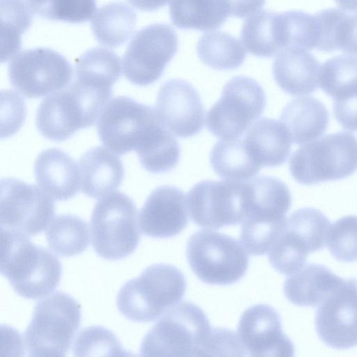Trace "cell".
<instances>
[{
    "label": "cell",
    "instance_id": "obj_27",
    "mask_svg": "<svg viewBox=\"0 0 357 357\" xmlns=\"http://www.w3.org/2000/svg\"><path fill=\"white\" fill-rule=\"evenodd\" d=\"M174 134L158 119L135 149L142 167L153 174L172 170L180 158V146Z\"/></svg>",
    "mask_w": 357,
    "mask_h": 357
},
{
    "label": "cell",
    "instance_id": "obj_26",
    "mask_svg": "<svg viewBox=\"0 0 357 357\" xmlns=\"http://www.w3.org/2000/svg\"><path fill=\"white\" fill-rule=\"evenodd\" d=\"M280 120L291 142L304 144L319 138L326 132L329 114L319 100L300 97L293 99L284 107Z\"/></svg>",
    "mask_w": 357,
    "mask_h": 357
},
{
    "label": "cell",
    "instance_id": "obj_9",
    "mask_svg": "<svg viewBox=\"0 0 357 357\" xmlns=\"http://www.w3.org/2000/svg\"><path fill=\"white\" fill-rule=\"evenodd\" d=\"M186 256L195 275L209 284L228 285L238 281L249 264V257L241 242L206 229L190 237Z\"/></svg>",
    "mask_w": 357,
    "mask_h": 357
},
{
    "label": "cell",
    "instance_id": "obj_35",
    "mask_svg": "<svg viewBox=\"0 0 357 357\" xmlns=\"http://www.w3.org/2000/svg\"><path fill=\"white\" fill-rule=\"evenodd\" d=\"M33 11L24 0H1V62L13 57L21 47V36L32 22Z\"/></svg>",
    "mask_w": 357,
    "mask_h": 357
},
{
    "label": "cell",
    "instance_id": "obj_44",
    "mask_svg": "<svg viewBox=\"0 0 357 357\" xmlns=\"http://www.w3.org/2000/svg\"><path fill=\"white\" fill-rule=\"evenodd\" d=\"M338 50L357 56V13L344 17L338 34Z\"/></svg>",
    "mask_w": 357,
    "mask_h": 357
},
{
    "label": "cell",
    "instance_id": "obj_22",
    "mask_svg": "<svg viewBox=\"0 0 357 357\" xmlns=\"http://www.w3.org/2000/svg\"><path fill=\"white\" fill-rule=\"evenodd\" d=\"M320 66L307 50L289 47L281 50L273 64V76L285 93L307 95L318 87Z\"/></svg>",
    "mask_w": 357,
    "mask_h": 357
},
{
    "label": "cell",
    "instance_id": "obj_38",
    "mask_svg": "<svg viewBox=\"0 0 357 357\" xmlns=\"http://www.w3.org/2000/svg\"><path fill=\"white\" fill-rule=\"evenodd\" d=\"M75 356H132L125 350L115 334L100 326L82 330L77 336L74 347Z\"/></svg>",
    "mask_w": 357,
    "mask_h": 357
},
{
    "label": "cell",
    "instance_id": "obj_39",
    "mask_svg": "<svg viewBox=\"0 0 357 357\" xmlns=\"http://www.w3.org/2000/svg\"><path fill=\"white\" fill-rule=\"evenodd\" d=\"M331 254L338 261L357 260V216L347 215L330 226L326 239Z\"/></svg>",
    "mask_w": 357,
    "mask_h": 357
},
{
    "label": "cell",
    "instance_id": "obj_33",
    "mask_svg": "<svg viewBox=\"0 0 357 357\" xmlns=\"http://www.w3.org/2000/svg\"><path fill=\"white\" fill-rule=\"evenodd\" d=\"M49 247L62 257H72L84 252L89 244L87 223L79 217L62 214L54 217L46 229Z\"/></svg>",
    "mask_w": 357,
    "mask_h": 357
},
{
    "label": "cell",
    "instance_id": "obj_21",
    "mask_svg": "<svg viewBox=\"0 0 357 357\" xmlns=\"http://www.w3.org/2000/svg\"><path fill=\"white\" fill-rule=\"evenodd\" d=\"M36 182L51 197L67 200L81 188L80 169L66 153L56 148L43 151L34 164Z\"/></svg>",
    "mask_w": 357,
    "mask_h": 357
},
{
    "label": "cell",
    "instance_id": "obj_24",
    "mask_svg": "<svg viewBox=\"0 0 357 357\" xmlns=\"http://www.w3.org/2000/svg\"><path fill=\"white\" fill-rule=\"evenodd\" d=\"M343 280L323 265L309 264L286 279L284 294L296 305L315 307L336 289Z\"/></svg>",
    "mask_w": 357,
    "mask_h": 357
},
{
    "label": "cell",
    "instance_id": "obj_13",
    "mask_svg": "<svg viewBox=\"0 0 357 357\" xmlns=\"http://www.w3.org/2000/svg\"><path fill=\"white\" fill-rule=\"evenodd\" d=\"M178 39L167 24H153L138 31L123 59V74L130 82L147 86L158 80L176 53Z\"/></svg>",
    "mask_w": 357,
    "mask_h": 357
},
{
    "label": "cell",
    "instance_id": "obj_25",
    "mask_svg": "<svg viewBox=\"0 0 357 357\" xmlns=\"http://www.w3.org/2000/svg\"><path fill=\"white\" fill-rule=\"evenodd\" d=\"M249 153L262 167H277L289 157L291 139L280 122L273 119L261 118L247 131L244 139Z\"/></svg>",
    "mask_w": 357,
    "mask_h": 357
},
{
    "label": "cell",
    "instance_id": "obj_28",
    "mask_svg": "<svg viewBox=\"0 0 357 357\" xmlns=\"http://www.w3.org/2000/svg\"><path fill=\"white\" fill-rule=\"evenodd\" d=\"M136 20L135 12L128 4L121 1L110 2L96 12L91 27L99 43L116 48L131 37Z\"/></svg>",
    "mask_w": 357,
    "mask_h": 357
},
{
    "label": "cell",
    "instance_id": "obj_30",
    "mask_svg": "<svg viewBox=\"0 0 357 357\" xmlns=\"http://www.w3.org/2000/svg\"><path fill=\"white\" fill-rule=\"evenodd\" d=\"M210 162L221 178L231 181H246L261 169L252 158L244 139L221 140L212 148Z\"/></svg>",
    "mask_w": 357,
    "mask_h": 357
},
{
    "label": "cell",
    "instance_id": "obj_46",
    "mask_svg": "<svg viewBox=\"0 0 357 357\" xmlns=\"http://www.w3.org/2000/svg\"><path fill=\"white\" fill-rule=\"evenodd\" d=\"M170 0H128L136 8L144 11L156 10L166 6Z\"/></svg>",
    "mask_w": 357,
    "mask_h": 357
},
{
    "label": "cell",
    "instance_id": "obj_18",
    "mask_svg": "<svg viewBox=\"0 0 357 357\" xmlns=\"http://www.w3.org/2000/svg\"><path fill=\"white\" fill-rule=\"evenodd\" d=\"M237 335L246 356H292L294 347L282 331L278 312L267 304L246 309L238 324Z\"/></svg>",
    "mask_w": 357,
    "mask_h": 357
},
{
    "label": "cell",
    "instance_id": "obj_47",
    "mask_svg": "<svg viewBox=\"0 0 357 357\" xmlns=\"http://www.w3.org/2000/svg\"><path fill=\"white\" fill-rule=\"evenodd\" d=\"M340 8L344 11L357 12V0H335Z\"/></svg>",
    "mask_w": 357,
    "mask_h": 357
},
{
    "label": "cell",
    "instance_id": "obj_16",
    "mask_svg": "<svg viewBox=\"0 0 357 357\" xmlns=\"http://www.w3.org/2000/svg\"><path fill=\"white\" fill-rule=\"evenodd\" d=\"M315 328L327 346L345 349L357 346V280L344 279L317 307Z\"/></svg>",
    "mask_w": 357,
    "mask_h": 357
},
{
    "label": "cell",
    "instance_id": "obj_3",
    "mask_svg": "<svg viewBox=\"0 0 357 357\" xmlns=\"http://www.w3.org/2000/svg\"><path fill=\"white\" fill-rule=\"evenodd\" d=\"M245 218L241 242L252 255L267 254L291 204L288 187L281 180L261 176L244 181Z\"/></svg>",
    "mask_w": 357,
    "mask_h": 357
},
{
    "label": "cell",
    "instance_id": "obj_7",
    "mask_svg": "<svg viewBox=\"0 0 357 357\" xmlns=\"http://www.w3.org/2000/svg\"><path fill=\"white\" fill-rule=\"evenodd\" d=\"M137 211L126 195L114 192L95 205L91 218V243L102 259L116 261L132 255L140 241Z\"/></svg>",
    "mask_w": 357,
    "mask_h": 357
},
{
    "label": "cell",
    "instance_id": "obj_45",
    "mask_svg": "<svg viewBox=\"0 0 357 357\" xmlns=\"http://www.w3.org/2000/svg\"><path fill=\"white\" fill-rule=\"evenodd\" d=\"M230 15L239 18L246 17L257 13L266 0H226Z\"/></svg>",
    "mask_w": 357,
    "mask_h": 357
},
{
    "label": "cell",
    "instance_id": "obj_4",
    "mask_svg": "<svg viewBox=\"0 0 357 357\" xmlns=\"http://www.w3.org/2000/svg\"><path fill=\"white\" fill-rule=\"evenodd\" d=\"M185 289V276L178 268L155 264L121 287L116 305L120 313L130 321L152 322L176 305Z\"/></svg>",
    "mask_w": 357,
    "mask_h": 357
},
{
    "label": "cell",
    "instance_id": "obj_11",
    "mask_svg": "<svg viewBox=\"0 0 357 357\" xmlns=\"http://www.w3.org/2000/svg\"><path fill=\"white\" fill-rule=\"evenodd\" d=\"M10 84L29 98H41L64 89L70 83L73 69L59 52L47 47L25 50L8 65Z\"/></svg>",
    "mask_w": 357,
    "mask_h": 357
},
{
    "label": "cell",
    "instance_id": "obj_8",
    "mask_svg": "<svg viewBox=\"0 0 357 357\" xmlns=\"http://www.w3.org/2000/svg\"><path fill=\"white\" fill-rule=\"evenodd\" d=\"M330 221L319 210L303 208L285 218L268 252L271 266L290 275L304 266L309 253L321 250L326 242Z\"/></svg>",
    "mask_w": 357,
    "mask_h": 357
},
{
    "label": "cell",
    "instance_id": "obj_2",
    "mask_svg": "<svg viewBox=\"0 0 357 357\" xmlns=\"http://www.w3.org/2000/svg\"><path fill=\"white\" fill-rule=\"evenodd\" d=\"M213 328L204 312L190 302L168 310L144 335L145 356H208Z\"/></svg>",
    "mask_w": 357,
    "mask_h": 357
},
{
    "label": "cell",
    "instance_id": "obj_41",
    "mask_svg": "<svg viewBox=\"0 0 357 357\" xmlns=\"http://www.w3.org/2000/svg\"><path fill=\"white\" fill-rule=\"evenodd\" d=\"M346 14L343 10L328 8L314 15L317 31V50L327 52L338 50V33Z\"/></svg>",
    "mask_w": 357,
    "mask_h": 357
},
{
    "label": "cell",
    "instance_id": "obj_31",
    "mask_svg": "<svg viewBox=\"0 0 357 357\" xmlns=\"http://www.w3.org/2000/svg\"><path fill=\"white\" fill-rule=\"evenodd\" d=\"M197 53L205 65L218 70L237 68L246 57L238 38L221 31L203 34L198 41Z\"/></svg>",
    "mask_w": 357,
    "mask_h": 357
},
{
    "label": "cell",
    "instance_id": "obj_6",
    "mask_svg": "<svg viewBox=\"0 0 357 357\" xmlns=\"http://www.w3.org/2000/svg\"><path fill=\"white\" fill-rule=\"evenodd\" d=\"M357 169V138L348 132L329 134L303 144L291 155L289 171L303 185L343 179Z\"/></svg>",
    "mask_w": 357,
    "mask_h": 357
},
{
    "label": "cell",
    "instance_id": "obj_1",
    "mask_svg": "<svg viewBox=\"0 0 357 357\" xmlns=\"http://www.w3.org/2000/svg\"><path fill=\"white\" fill-rule=\"evenodd\" d=\"M1 273L20 296L36 299L52 292L62 273L60 261L24 234L1 229Z\"/></svg>",
    "mask_w": 357,
    "mask_h": 357
},
{
    "label": "cell",
    "instance_id": "obj_5",
    "mask_svg": "<svg viewBox=\"0 0 357 357\" xmlns=\"http://www.w3.org/2000/svg\"><path fill=\"white\" fill-rule=\"evenodd\" d=\"M81 322V308L70 295L56 291L39 301L24 333L29 356H66Z\"/></svg>",
    "mask_w": 357,
    "mask_h": 357
},
{
    "label": "cell",
    "instance_id": "obj_32",
    "mask_svg": "<svg viewBox=\"0 0 357 357\" xmlns=\"http://www.w3.org/2000/svg\"><path fill=\"white\" fill-rule=\"evenodd\" d=\"M278 17V13L261 10L245 21L241 39L249 53L259 57H271L282 50Z\"/></svg>",
    "mask_w": 357,
    "mask_h": 357
},
{
    "label": "cell",
    "instance_id": "obj_42",
    "mask_svg": "<svg viewBox=\"0 0 357 357\" xmlns=\"http://www.w3.org/2000/svg\"><path fill=\"white\" fill-rule=\"evenodd\" d=\"M1 98L5 101V123L1 125V137L12 135L20 128L25 117V105L23 100L12 91H1Z\"/></svg>",
    "mask_w": 357,
    "mask_h": 357
},
{
    "label": "cell",
    "instance_id": "obj_12",
    "mask_svg": "<svg viewBox=\"0 0 357 357\" xmlns=\"http://www.w3.org/2000/svg\"><path fill=\"white\" fill-rule=\"evenodd\" d=\"M0 187L1 229L30 237L46 229L54 214L52 197L17 178H3Z\"/></svg>",
    "mask_w": 357,
    "mask_h": 357
},
{
    "label": "cell",
    "instance_id": "obj_14",
    "mask_svg": "<svg viewBox=\"0 0 357 357\" xmlns=\"http://www.w3.org/2000/svg\"><path fill=\"white\" fill-rule=\"evenodd\" d=\"M186 200L192 220L204 228L241 224L245 218L244 181H202L189 190Z\"/></svg>",
    "mask_w": 357,
    "mask_h": 357
},
{
    "label": "cell",
    "instance_id": "obj_34",
    "mask_svg": "<svg viewBox=\"0 0 357 357\" xmlns=\"http://www.w3.org/2000/svg\"><path fill=\"white\" fill-rule=\"evenodd\" d=\"M121 72V60L116 54L106 48L94 47L77 60L75 80L112 89Z\"/></svg>",
    "mask_w": 357,
    "mask_h": 357
},
{
    "label": "cell",
    "instance_id": "obj_17",
    "mask_svg": "<svg viewBox=\"0 0 357 357\" xmlns=\"http://www.w3.org/2000/svg\"><path fill=\"white\" fill-rule=\"evenodd\" d=\"M98 119L86 98L70 85L43 100L37 109L36 124L45 138L61 142L77 130L93 126Z\"/></svg>",
    "mask_w": 357,
    "mask_h": 357
},
{
    "label": "cell",
    "instance_id": "obj_37",
    "mask_svg": "<svg viewBox=\"0 0 357 357\" xmlns=\"http://www.w3.org/2000/svg\"><path fill=\"white\" fill-rule=\"evenodd\" d=\"M33 13L54 21L77 24L89 20L96 13V0H27Z\"/></svg>",
    "mask_w": 357,
    "mask_h": 357
},
{
    "label": "cell",
    "instance_id": "obj_19",
    "mask_svg": "<svg viewBox=\"0 0 357 357\" xmlns=\"http://www.w3.org/2000/svg\"><path fill=\"white\" fill-rule=\"evenodd\" d=\"M155 109L163 125L178 137H190L203 128V102L196 89L185 80L165 82L159 89Z\"/></svg>",
    "mask_w": 357,
    "mask_h": 357
},
{
    "label": "cell",
    "instance_id": "obj_23",
    "mask_svg": "<svg viewBox=\"0 0 357 357\" xmlns=\"http://www.w3.org/2000/svg\"><path fill=\"white\" fill-rule=\"evenodd\" d=\"M82 191L91 198L104 197L121 184L124 169L119 156L102 147L88 150L79 159Z\"/></svg>",
    "mask_w": 357,
    "mask_h": 357
},
{
    "label": "cell",
    "instance_id": "obj_20",
    "mask_svg": "<svg viewBox=\"0 0 357 357\" xmlns=\"http://www.w3.org/2000/svg\"><path fill=\"white\" fill-rule=\"evenodd\" d=\"M138 222L142 232L149 237L166 238L178 234L188 222L183 192L172 185L154 189L139 211Z\"/></svg>",
    "mask_w": 357,
    "mask_h": 357
},
{
    "label": "cell",
    "instance_id": "obj_10",
    "mask_svg": "<svg viewBox=\"0 0 357 357\" xmlns=\"http://www.w3.org/2000/svg\"><path fill=\"white\" fill-rule=\"evenodd\" d=\"M266 103L264 91L256 80L234 77L208 112L207 128L221 140L239 139L261 115Z\"/></svg>",
    "mask_w": 357,
    "mask_h": 357
},
{
    "label": "cell",
    "instance_id": "obj_29",
    "mask_svg": "<svg viewBox=\"0 0 357 357\" xmlns=\"http://www.w3.org/2000/svg\"><path fill=\"white\" fill-rule=\"evenodd\" d=\"M169 15L175 26L206 31L220 27L230 12L226 0H173Z\"/></svg>",
    "mask_w": 357,
    "mask_h": 357
},
{
    "label": "cell",
    "instance_id": "obj_40",
    "mask_svg": "<svg viewBox=\"0 0 357 357\" xmlns=\"http://www.w3.org/2000/svg\"><path fill=\"white\" fill-rule=\"evenodd\" d=\"M281 15L284 26L287 47L316 49L317 31L314 15L297 10L284 12Z\"/></svg>",
    "mask_w": 357,
    "mask_h": 357
},
{
    "label": "cell",
    "instance_id": "obj_15",
    "mask_svg": "<svg viewBox=\"0 0 357 357\" xmlns=\"http://www.w3.org/2000/svg\"><path fill=\"white\" fill-rule=\"evenodd\" d=\"M157 119L151 106L127 96L116 97L109 100L98 119V134L107 149L122 155L135 150Z\"/></svg>",
    "mask_w": 357,
    "mask_h": 357
},
{
    "label": "cell",
    "instance_id": "obj_36",
    "mask_svg": "<svg viewBox=\"0 0 357 357\" xmlns=\"http://www.w3.org/2000/svg\"><path fill=\"white\" fill-rule=\"evenodd\" d=\"M319 83L333 100L357 92V56L340 55L326 61L320 66Z\"/></svg>",
    "mask_w": 357,
    "mask_h": 357
},
{
    "label": "cell",
    "instance_id": "obj_43",
    "mask_svg": "<svg viewBox=\"0 0 357 357\" xmlns=\"http://www.w3.org/2000/svg\"><path fill=\"white\" fill-rule=\"evenodd\" d=\"M333 113L342 128L357 131V92L344 98L333 100Z\"/></svg>",
    "mask_w": 357,
    "mask_h": 357
}]
</instances>
